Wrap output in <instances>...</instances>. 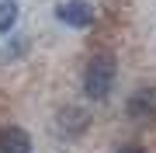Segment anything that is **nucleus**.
Instances as JSON below:
<instances>
[{
    "label": "nucleus",
    "instance_id": "20e7f679",
    "mask_svg": "<svg viewBox=\"0 0 156 153\" xmlns=\"http://www.w3.org/2000/svg\"><path fill=\"white\" fill-rule=\"evenodd\" d=\"M128 115L132 118H153L156 115V87H139L128 97Z\"/></svg>",
    "mask_w": 156,
    "mask_h": 153
},
{
    "label": "nucleus",
    "instance_id": "f257e3e1",
    "mask_svg": "<svg viewBox=\"0 0 156 153\" xmlns=\"http://www.w3.org/2000/svg\"><path fill=\"white\" fill-rule=\"evenodd\" d=\"M115 73H118V66H115V59L111 56H94L87 63V73H83V87H87V97H94V101H104L108 94H111V87H115Z\"/></svg>",
    "mask_w": 156,
    "mask_h": 153
},
{
    "label": "nucleus",
    "instance_id": "f03ea898",
    "mask_svg": "<svg viewBox=\"0 0 156 153\" xmlns=\"http://www.w3.org/2000/svg\"><path fill=\"white\" fill-rule=\"evenodd\" d=\"M56 17L73 24V28H87V24H94V7L87 0H69V4H62L56 11Z\"/></svg>",
    "mask_w": 156,
    "mask_h": 153
},
{
    "label": "nucleus",
    "instance_id": "7ed1b4c3",
    "mask_svg": "<svg viewBox=\"0 0 156 153\" xmlns=\"http://www.w3.org/2000/svg\"><path fill=\"white\" fill-rule=\"evenodd\" d=\"M0 153H31V136L21 125H4L0 129Z\"/></svg>",
    "mask_w": 156,
    "mask_h": 153
},
{
    "label": "nucleus",
    "instance_id": "423d86ee",
    "mask_svg": "<svg viewBox=\"0 0 156 153\" xmlns=\"http://www.w3.org/2000/svg\"><path fill=\"white\" fill-rule=\"evenodd\" d=\"M118 153H146L142 146H125V150H118Z\"/></svg>",
    "mask_w": 156,
    "mask_h": 153
},
{
    "label": "nucleus",
    "instance_id": "39448f33",
    "mask_svg": "<svg viewBox=\"0 0 156 153\" xmlns=\"http://www.w3.org/2000/svg\"><path fill=\"white\" fill-rule=\"evenodd\" d=\"M17 24V4L14 0H4L0 4V31H11Z\"/></svg>",
    "mask_w": 156,
    "mask_h": 153
}]
</instances>
